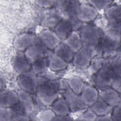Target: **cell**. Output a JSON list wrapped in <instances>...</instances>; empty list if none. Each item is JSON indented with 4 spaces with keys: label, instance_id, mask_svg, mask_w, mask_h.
<instances>
[{
    "label": "cell",
    "instance_id": "cell-1",
    "mask_svg": "<svg viewBox=\"0 0 121 121\" xmlns=\"http://www.w3.org/2000/svg\"><path fill=\"white\" fill-rule=\"evenodd\" d=\"M60 86L59 81H47L37 88L36 92L38 99L46 106L52 105L57 99Z\"/></svg>",
    "mask_w": 121,
    "mask_h": 121
},
{
    "label": "cell",
    "instance_id": "cell-2",
    "mask_svg": "<svg viewBox=\"0 0 121 121\" xmlns=\"http://www.w3.org/2000/svg\"><path fill=\"white\" fill-rule=\"evenodd\" d=\"M120 65H106L98 70L95 76V83L101 88L111 86L113 81L120 77Z\"/></svg>",
    "mask_w": 121,
    "mask_h": 121
},
{
    "label": "cell",
    "instance_id": "cell-3",
    "mask_svg": "<svg viewBox=\"0 0 121 121\" xmlns=\"http://www.w3.org/2000/svg\"><path fill=\"white\" fill-rule=\"evenodd\" d=\"M33 71L20 74L17 82L21 90L28 93H33L40 85L48 81L45 78L37 77Z\"/></svg>",
    "mask_w": 121,
    "mask_h": 121
},
{
    "label": "cell",
    "instance_id": "cell-4",
    "mask_svg": "<svg viewBox=\"0 0 121 121\" xmlns=\"http://www.w3.org/2000/svg\"><path fill=\"white\" fill-rule=\"evenodd\" d=\"M79 34L83 46L93 48L97 46L102 35L99 29L92 25H87L83 26Z\"/></svg>",
    "mask_w": 121,
    "mask_h": 121
},
{
    "label": "cell",
    "instance_id": "cell-5",
    "mask_svg": "<svg viewBox=\"0 0 121 121\" xmlns=\"http://www.w3.org/2000/svg\"><path fill=\"white\" fill-rule=\"evenodd\" d=\"M108 19L111 33L120 35L121 24V7L118 5H114L107 8L105 12Z\"/></svg>",
    "mask_w": 121,
    "mask_h": 121
},
{
    "label": "cell",
    "instance_id": "cell-6",
    "mask_svg": "<svg viewBox=\"0 0 121 121\" xmlns=\"http://www.w3.org/2000/svg\"><path fill=\"white\" fill-rule=\"evenodd\" d=\"M93 48L83 46L74 55L73 58L74 65L78 68L85 69L90 64L93 57Z\"/></svg>",
    "mask_w": 121,
    "mask_h": 121
},
{
    "label": "cell",
    "instance_id": "cell-7",
    "mask_svg": "<svg viewBox=\"0 0 121 121\" xmlns=\"http://www.w3.org/2000/svg\"><path fill=\"white\" fill-rule=\"evenodd\" d=\"M47 48L40 40L31 45L25 51V55L32 64L38 60L45 56Z\"/></svg>",
    "mask_w": 121,
    "mask_h": 121
},
{
    "label": "cell",
    "instance_id": "cell-8",
    "mask_svg": "<svg viewBox=\"0 0 121 121\" xmlns=\"http://www.w3.org/2000/svg\"><path fill=\"white\" fill-rule=\"evenodd\" d=\"M40 40L38 37L31 34L25 33L18 35L14 41V46L18 51H25L31 45Z\"/></svg>",
    "mask_w": 121,
    "mask_h": 121
},
{
    "label": "cell",
    "instance_id": "cell-9",
    "mask_svg": "<svg viewBox=\"0 0 121 121\" xmlns=\"http://www.w3.org/2000/svg\"><path fill=\"white\" fill-rule=\"evenodd\" d=\"M64 99L68 104L69 110L72 112L82 111L86 109L87 107L80 96L70 89L67 91L64 94Z\"/></svg>",
    "mask_w": 121,
    "mask_h": 121
},
{
    "label": "cell",
    "instance_id": "cell-10",
    "mask_svg": "<svg viewBox=\"0 0 121 121\" xmlns=\"http://www.w3.org/2000/svg\"><path fill=\"white\" fill-rule=\"evenodd\" d=\"M38 38L47 49L54 50L60 43V39L54 32L49 30H43L38 35Z\"/></svg>",
    "mask_w": 121,
    "mask_h": 121
},
{
    "label": "cell",
    "instance_id": "cell-11",
    "mask_svg": "<svg viewBox=\"0 0 121 121\" xmlns=\"http://www.w3.org/2000/svg\"><path fill=\"white\" fill-rule=\"evenodd\" d=\"M97 12L95 9L89 4L79 3L77 17L78 19L82 22H90L96 17Z\"/></svg>",
    "mask_w": 121,
    "mask_h": 121
},
{
    "label": "cell",
    "instance_id": "cell-12",
    "mask_svg": "<svg viewBox=\"0 0 121 121\" xmlns=\"http://www.w3.org/2000/svg\"><path fill=\"white\" fill-rule=\"evenodd\" d=\"M119 45L118 35L110 33L102 35L97 46L103 51H109L116 49Z\"/></svg>",
    "mask_w": 121,
    "mask_h": 121
},
{
    "label": "cell",
    "instance_id": "cell-13",
    "mask_svg": "<svg viewBox=\"0 0 121 121\" xmlns=\"http://www.w3.org/2000/svg\"><path fill=\"white\" fill-rule=\"evenodd\" d=\"M99 94L100 97L110 106L113 107L120 104V93L112 87L100 88Z\"/></svg>",
    "mask_w": 121,
    "mask_h": 121
},
{
    "label": "cell",
    "instance_id": "cell-14",
    "mask_svg": "<svg viewBox=\"0 0 121 121\" xmlns=\"http://www.w3.org/2000/svg\"><path fill=\"white\" fill-rule=\"evenodd\" d=\"M13 65L15 70L22 74L29 72L32 69V64L27 59L25 53L18 51L13 60Z\"/></svg>",
    "mask_w": 121,
    "mask_h": 121
},
{
    "label": "cell",
    "instance_id": "cell-15",
    "mask_svg": "<svg viewBox=\"0 0 121 121\" xmlns=\"http://www.w3.org/2000/svg\"><path fill=\"white\" fill-rule=\"evenodd\" d=\"M45 56L48 60V68L52 71L63 70L67 66V62L54 52L53 53L47 51Z\"/></svg>",
    "mask_w": 121,
    "mask_h": 121
},
{
    "label": "cell",
    "instance_id": "cell-16",
    "mask_svg": "<svg viewBox=\"0 0 121 121\" xmlns=\"http://www.w3.org/2000/svg\"><path fill=\"white\" fill-rule=\"evenodd\" d=\"M19 102L18 94L12 91L1 90L0 93V107H12Z\"/></svg>",
    "mask_w": 121,
    "mask_h": 121
},
{
    "label": "cell",
    "instance_id": "cell-17",
    "mask_svg": "<svg viewBox=\"0 0 121 121\" xmlns=\"http://www.w3.org/2000/svg\"><path fill=\"white\" fill-rule=\"evenodd\" d=\"M70 22L66 18L62 19L54 27V32L61 40H65L73 31Z\"/></svg>",
    "mask_w": 121,
    "mask_h": 121
},
{
    "label": "cell",
    "instance_id": "cell-18",
    "mask_svg": "<svg viewBox=\"0 0 121 121\" xmlns=\"http://www.w3.org/2000/svg\"><path fill=\"white\" fill-rule=\"evenodd\" d=\"M80 95L84 104L91 106L98 99V92L97 89L91 86H85Z\"/></svg>",
    "mask_w": 121,
    "mask_h": 121
},
{
    "label": "cell",
    "instance_id": "cell-19",
    "mask_svg": "<svg viewBox=\"0 0 121 121\" xmlns=\"http://www.w3.org/2000/svg\"><path fill=\"white\" fill-rule=\"evenodd\" d=\"M64 41V43L74 53L78 51L83 46L80 34L75 30L72 31Z\"/></svg>",
    "mask_w": 121,
    "mask_h": 121
},
{
    "label": "cell",
    "instance_id": "cell-20",
    "mask_svg": "<svg viewBox=\"0 0 121 121\" xmlns=\"http://www.w3.org/2000/svg\"><path fill=\"white\" fill-rule=\"evenodd\" d=\"M112 108L101 97L98 98L97 100L91 105V110L98 116L108 114L112 112Z\"/></svg>",
    "mask_w": 121,
    "mask_h": 121
},
{
    "label": "cell",
    "instance_id": "cell-21",
    "mask_svg": "<svg viewBox=\"0 0 121 121\" xmlns=\"http://www.w3.org/2000/svg\"><path fill=\"white\" fill-rule=\"evenodd\" d=\"M52 109L56 115H67L70 110L66 101L63 98H57L52 104Z\"/></svg>",
    "mask_w": 121,
    "mask_h": 121
},
{
    "label": "cell",
    "instance_id": "cell-22",
    "mask_svg": "<svg viewBox=\"0 0 121 121\" xmlns=\"http://www.w3.org/2000/svg\"><path fill=\"white\" fill-rule=\"evenodd\" d=\"M54 53L67 62L73 60L74 52L65 43H60L54 49Z\"/></svg>",
    "mask_w": 121,
    "mask_h": 121
},
{
    "label": "cell",
    "instance_id": "cell-23",
    "mask_svg": "<svg viewBox=\"0 0 121 121\" xmlns=\"http://www.w3.org/2000/svg\"><path fill=\"white\" fill-rule=\"evenodd\" d=\"M18 96L19 102L22 104L25 108L26 113L31 112L34 108V101L29 95V93L22 90L18 93Z\"/></svg>",
    "mask_w": 121,
    "mask_h": 121
},
{
    "label": "cell",
    "instance_id": "cell-24",
    "mask_svg": "<svg viewBox=\"0 0 121 121\" xmlns=\"http://www.w3.org/2000/svg\"><path fill=\"white\" fill-rule=\"evenodd\" d=\"M48 67V60L46 56H44L32 64V71L35 74H39L44 72Z\"/></svg>",
    "mask_w": 121,
    "mask_h": 121
},
{
    "label": "cell",
    "instance_id": "cell-25",
    "mask_svg": "<svg viewBox=\"0 0 121 121\" xmlns=\"http://www.w3.org/2000/svg\"><path fill=\"white\" fill-rule=\"evenodd\" d=\"M61 19V16L57 12L54 10L51 11L45 16L43 23L49 27H55Z\"/></svg>",
    "mask_w": 121,
    "mask_h": 121
},
{
    "label": "cell",
    "instance_id": "cell-26",
    "mask_svg": "<svg viewBox=\"0 0 121 121\" xmlns=\"http://www.w3.org/2000/svg\"><path fill=\"white\" fill-rule=\"evenodd\" d=\"M68 86L70 90L78 95L81 93L85 86L83 81L80 78L77 77L70 79L69 81Z\"/></svg>",
    "mask_w": 121,
    "mask_h": 121
},
{
    "label": "cell",
    "instance_id": "cell-27",
    "mask_svg": "<svg viewBox=\"0 0 121 121\" xmlns=\"http://www.w3.org/2000/svg\"><path fill=\"white\" fill-rule=\"evenodd\" d=\"M15 112L12 107H0V121H7L11 120Z\"/></svg>",
    "mask_w": 121,
    "mask_h": 121
},
{
    "label": "cell",
    "instance_id": "cell-28",
    "mask_svg": "<svg viewBox=\"0 0 121 121\" xmlns=\"http://www.w3.org/2000/svg\"><path fill=\"white\" fill-rule=\"evenodd\" d=\"M56 114L52 110H44L39 112L37 115V118L40 121H53Z\"/></svg>",
    "mask_w": 121,
    "mask_h": 121
},
{
    "label": "cell",
    "instance_id": "cell-29",
    "mask_svg": "<svg viewBox=\"0 0 121 121\" xmlns=\"http://www.w3.org/2000/svg\"><path fill=\"white\" fill-rule=\"evenodd\" d=\"M89 4L96 9H102L107 8L111 1L108 0H91L89 1Z\"/></svg>",
    "mask_w": 121,
    "mask_h": 121
},
{
    "label": "cell",
    "instance_id": "cell-30",
    "mask_svg": "<svg viewBox=\"0 0 121 121\" xmlns=\"http://www.w3.org/2000/svg\"><path fill=\"white\" fill-rule=\"evenodd\" d=\"M97 116L90 109L86 111L83 113L78 118L80 121H95L96 120Z\"/></svg>",
    "mask_w": 121,
    "mask_h": 121
},
{
    "label": "cell",
    "instance_id": "cell-31",
    "mask_svg": "<svg viewBox=\"0 0 121 121\" xmlns=\"http://www.w3.org/2000/svg\"><path fill=\"white\" fill-rule=\"evenodd\" d=\"M112 113L111 118L112 120L121 121V105L120 104L115 106L112 108Z\"/></svg>",
    "mask_w": 121,
    "mask_h": 121
},
{
    "label": "cell",
    "instance_id": "cell-32",
    "mask_svg": "<svg viewBox=\"0 0 121 121\" xmlns=\"http://www.w3.org/2000/svg\"><path fill=\"white\" fill-rule=\"evenodd\" d=\"M55 2L52 0H37L36 1V3L40 7L48 8L52 6L55 4Z\"/></svg>",
    "mask_w": 121,
    "mask_h": 121
},
{
    "label": "cell",
    "instance_id": "cell-33",
    "mask_svg": "<svg viewBox=\"0 0 121 121\" xmlns=\"http://www.w3.org/2000/svg\"><path fill=\"white\" fill-rule=\"evenodd\" d=\"M29 119L25 114H15L13 116L11 120L12 121H26L29 120Z\"/></svg>",
    "mask_w": 121,
    "mask_h": 121
},
{
    "label": "cell",
    "instance_id": "cell-34",
    "mask_svg": "<svg viewBox=\"0 0 121 121\" xmlns=\"http://www.w3.org/2000/svg\"><path fill=\"white\" fill-rule=\"evenodd\" d=\"M71 119L67 115H56L53 121H69Z\"/></svg>",
    "mask_w": 121,
    "mask_h": 121
},
{
    "label": "cell",
    "instance_id": "cell-35",
    "mask_svg": "<svg viewBox=\"0 0 121 121\" xmlns=\"http://www.w3.org/2000/svg\"><path fill=\"white\" fill-rule=\"evenodd\" d=\"M111 116L108 115V114L104 115L102 116H97L96 121H112Z\"/></svg>",
    "mask_w": 121,
    "mask_h": 121
}]
</instances>
